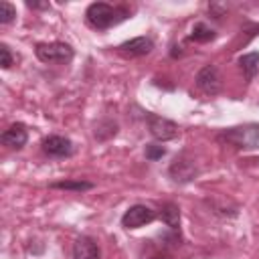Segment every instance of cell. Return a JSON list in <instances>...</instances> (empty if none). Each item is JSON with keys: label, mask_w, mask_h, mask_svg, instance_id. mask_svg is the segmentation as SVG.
<instances>
[{"label": "cell", "mask_w": 259, "mask_h": 259, "mask_svg": "<svg viewBox=\"0 0 259 259\" xmlns=\"http://www.w3.org/2000/svg\"><path fill=\"white\" fill-rule=\"evenodd\" d=\"M130 14L132 12L127 6H113L107 2H91L85 10V20L95 30H107V28L132 18Z\"/></svg>", "instance_id": "6da1fadb"}, {"label": "cell", "mask_w": 259, "mask_h": 259, "mask_svg": "<svg viewBox=\"0 0 259 259\" xmlns=\"http://www.w3.org/2000/svg\"><path fill=\"white\" fill-rule=\"evenodd\" d=\"M217 140L237 150H243V152L259 150V123L249 121V123L225 127L217 134Z\"/></svg>", "instance_id": "7a4b0ae2"}, {"label": "cell", "mask_w": 259, "mask_h": 259, "mask_svg": "<svg viewBox=\"0 0 259 259\" xmlns=\"http://www.w3.org/2000/svg\"><path fill=\"white\" fill-rule=\"evenodd\" d=\"M34 55L45 65H67L75 57V49L69 42L63 40H51V42H36Z\"/></svg>", "instance_id": "3957f363"}, {"label": "cell", "mask_w": 259, "mask_h": 259, "mask_svg": "<svg viewBox=\"0 0 259 259\" xmlns=\"http://www.w3.org/2000/svg\"><path fill=\"white\" fill-rule=\"evenodd\" d=\"M198 172H200V170H198L196 160H194L190 154H186V152H180V154L170 162V166H168V176H170V180L176 182V184H188V182L196 180Z\"/></svg>", "instance_id": "277c9868"}, {"label": "cell", "mask_w": 259, "mask_h": 259, "mask_svg": "<svg viewBox=\"0 0 259 259\" xmlns=\"http://www.w3.org/2000/svg\"><path fill=\"white\" fill-rule=\"evenodd\" d=\"M146 125H148V132L152 134L154 140L158 142H170V140H176L180 136V127L176 121L168 119V117H162L158 113H150L146 111Z\"/></svg>", "instance_id": "5b68a950"}, {"label": "cell", "mask_w": 259, "mask_h": 259, "mask_svg": "<svg viewBox=\"0 0 259 259\" xmlns=\"http://www.w3.org/2000/svg\"><path fill=\"white\" fill-rule=\"evenodd\" d=\"M194 85H196V89L202 91L204 95H210V97H212V95H219L221 89H223V77H221L219 67L212 65V63L204 65V67L196 73Z\"/></svg>", "instance_id": "8992f818"}, {"label": "cell", "mask_w": 259, "mask_h": 259, "mask_svg": "<svg viewBox=\"0 0 259 259\" xmlns=\"http://www.w3.org/2000/svg\"><path fill=\"white\" fill-rule=\"evenodd\" d=\"M158 217V212L148 206V204H132L123 214H121V227L127 229V231H134V229H140V227H146L150 223H154Z\"/></svg>", "instance_id": "52a82bcc"}, {"label": "cell", "mask_w": 259, "mask_h": 259, "mask_svg": "<svg viewBox=\"0 0 259 259\" xmlns=\"http://www.w3.org/2000/svg\"><path fill=\"white\" fill-rule=\"evenodd\" d=\"M40 150H42V154L49 156V158H71V156L75 154V144H73L67 136L51 134V136L42 138Z\"/></svg>", "instance_id": "ba28073f"}, {"label": "cell", "mask_w": 259, "mask_h": 259, "mask_svg": "<svg viewBox=\"0 0 259 259\" xmlns=\"http://www.w3.org/2000/svg\"><path fill=\"white\" fill-rule=\"evenodd\" d=\"M115 49L119 55H123L127 59H138V57H146L154 51V40L150 36H136V38L123 40Z\"/></svg>", "instance_id": "9c48e42d"}, {"label": "cell", "mask_w": 259, "mask_h": 259, "mask_svg": "<svg viewBox=\"0 0 259 259\" xmlns=\"http://www.w3.org/2000/svg\"><path fill=\"white\" fill-rule=\"evenodd\" d=\"M73 259H101V247L97 243V239L89 237V235H81L73 241L71 247Z\"/></svg>", "instance_id": "30bf717a"}, {"label": "cell", "mask_w": 259, "mask_h": 259, "mask_svg": "<svg viewBox=\"0 0 259 259\" xmlns=\"http://www.w3.org/2000/svg\"><path fill=\"white\" fill-rule=\"evenodd\" d=\"M0 142L6 148H10V150H22L26 146V142H28V130H26V125L22 121H16V123L8 125L2 132Z\"/></svg>", "instance_id": "8fae6325"}, {"label": "cell", "mask_w": 259, "mask_h": 259, "mask_svg": "<svg viewBox=\"0 0 259 259\" xmlns=\"http://www.w3.org/2000/svg\"><path fill=\"white\" fill-rule=\"evenodd\" d=\"M206 204L210 206V210L223 219H233L239 214V204L233 202V200H227L223 196H212V198H206Z\"/></svg>", "instance_id": "7c38bea8"}, {"label": "cell", "mask_w": 259, "mask_h": 259, "mask_svg": "<svg viewBox=\"0 0 259 259\" xmlns=\"http://www.w3.org/2000/svg\"><path fill=\"white\" fill-rule=\"evenodd\" d=\"M119 132V123L111 117H103L93 125V138L97 142H109L111 138H115Z\"/></svg>", "instance_id": "4fadbf2b"}, {"label": "cell", "mask_w": 259, "mask_h": 259, "mask_svg": "<svg viewBox=\"0 0 259 259\" xmlns=\"http://www.w3.org/2000/svg\"><path fill=\"white\" fill-rule=\"evenodd\" d=\"M158 217L162 219V223L170 229V231H178L180 229V206L176 202H162Z\"/></svg>", "instance_id": "5bb4252c"}, {"label": "cell", "mask_w": 259, "mask_h": 259, "mask_svg": "<svg viewBox=\"0 0 259 259\" xmlns=\"http://www.w3.org/2000/svg\"><path fill=\"white\" fill-rule=\"evenodd\" d=\"M239 67L245 75V81L251 83L259 71V53L257 51H251V53H243L239 57Z\"/></svg>", "instance_id": "9a60e30c"}, {"label": "cell", "mask_w": 259, "mask_h": 259, "mask_svg": "<svg viewBox=\"0 0 259 259\" xmlns=\"http://www.w3.org/2000/svg\"><path fill=\"white\" fill-rule=\"evenodd\" d=\"M51 188H55V190H69V192H87V190H91L95 184L93 182H89V180H81V178H69V180H55V182H51L49 184Z\"/></svg>", "instance_id": "2e32d148"}, {"label": "cell", "mask_w": 259, "mask_h": 259, "mask_svg": "<svg viewBox=\"0 0 259 259\" xmlns=\"http://www.w3.org/2000/svg\"><path fill=\"white\" fill-rule=\"evenodd\" d=\"M217 38V30L210 28L206 22H196L190 30V40L194 42H210Z\"/></svg>", "instance_id": "e0dca14e"}, {"label": "cell", "mask_w": 259, "mask_h": 259, "mask_svg": "<svg viewBox=\"0 0 259 259\" xmlns=\"http://www.w3.org/2000/svg\"><path fill=\"white\" fill-rule=\"evenodd\" d=\"M16 20V6L8 0L0 2V24H12Z\"/></svg>", "instance_id": "ac0fdd59"}, {"label": "cell", "mask_w": 259, "mask_h": 259, "mask_svg": "<svg viewBox=\"0 0 259 259\" xmlns=\"http://www.w3.org/2000/svg\"><path fill=\"white\" fill-rule=\"evenodd\" d=\"M144 156H146V160H150V162H158V160H162V158L166 156V148H164L162 144H156V142L146 144Z\"/></svg>", "instance_id": "d6986e66"}, {"label": "cell", "mask_w": 259, "mask_h": 259, "mask_svg": "<svg viewBox=\"0 0 259 259\" xmlns=\"http://www.w3.org/2000/svg\"><path fill=\"white\" fill-rule=\"evenodd\" d=\"M14 65V55L10 51V47L6 42H0V67L2 69H10Z\"/></svg>", "instance_id": "ffe728a7"}, {"label": "cell", "mask_w": 259, "mask_h": 259, "mask_svg": "<svg viewBox=\"0 0 259 259\" xmlns=\"http://www.w3.org/2000/svg\"><path fill=\"white\" fill-rule=\"evenodd\" d=\"M24 4H26V8H30V10H49V8H51L49 2H36V0H26Z\"/></svg>", "instance_id": "44dd1931"}, {"label": "cell", "mask_w": 259, "mask_h": 259, "mask_svg": "<svg viewBox=\"0 0 259 259\" xmlns=\"http://www.w3.org/2000/svg\"><path fill=\"white\" fill-rule=\"evenodd\" d=\"M150 259H174V257L168 255V253H156V255H152Z\"/></svg>", "instance_id": "7402d4cb"}]
</instances>
